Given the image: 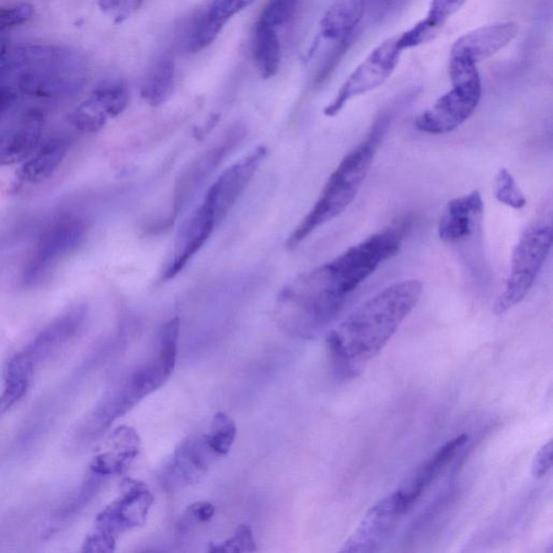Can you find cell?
Masks as SVG:
<instances>
[{"label": "cell", "instance_id": "cell-6", "mask_svg": "<svg viewBox=\"0 0 553 553\" xmlns=\"http://www.w3.org/2000/svg\"><path fill=\"white\" fill-rule=\"evenodd\" d=\"M552 240L550 223L534 224L523 232L513 249L511 272L494 305L497 316L511 311L528 295L549 256Z\"/></svg>", "mask_w": 553, "mask_h": 553}, {"label": "cell", "instance_id": "cell-26", "mask_svg": "<svg viewBox=\"0 0 553 553\" xmlns=\"http://www.w3.org/2000/svg\"><path fill=\"white\" fill-rule=\"evenodd\" d=\"M36 368V363L25 349L10 358L5 372L4 392L0 394V416L25 397Z\"/></svg>", "mask_w": 553, "mask_h": 553}, {"label": "cell", "instance_id": "cell-33", "mask_svg": "<svg viewBox=\"0 0 553 553\" xmlns=\"http://www.w3.org/2000/svg\"><path fill=\"white\" fill-rule=\"evenodd\" d=\"M210 552L240 553L257 551L256 540L252 530L247 524H241L236 530L234 536L223 543L211 544Z\"/></svg>", "mask_w": 553, "mask_h": 553}, {"label": "cell", "instance_id": "cell-30", "mask_svg": "<svg viewBox=\"0 0 553 553\" xmlns=\"http://www.w3.org/2000/svg\"><path fill=\"white\" fill-rule=\"evenodd\" d=\"M493 188H494L497 202L509 208L522 210L528 204L527 197L524 196L516 180L506 168H502L497 172Z\"/></svg>", "mask_w": 553, "mask_h": 553}, {"label": "cell", "instance_id": "cell-22", "mask_svg": "<svg viewBox=\"0 0 553 553\" xmlns=\"http://www.w3.org/2000/svg\"><path fill=\"white\" fill-rule=\"evenodd\" d=\"M80 70L65 68H26L22 74L20 89L26 95L45 99L68 96L76 94L84 81L78 76Z\"/></svg>", "mask_w": 553, "mask_h": 553}, {"label": "cell", "instance_id": "cell-4", "mask_svg": "<svg viewBox=\"0 0 553 553\" xmlns=\"http://www.w3.org/2000/svg\"><path fill=\"white\" fill-rule=\"evenodd\" d=\"M180 319L168 320L157 335V349L153 358L143 363L108 392L92 413L103 428L110 427L172 376L177 365Z\"/></svg>", "mask_w": 553, "mask_h": 553}, {"label": "cell", "instance_id": "cell-25", "mask_svg": "<svg viewBox=\"0 0 553 553\" xmlns=\"http://www.w3.org/2000/svg\"><path fill=\"white\" fill-rule=\"evenodd\" d=\"M69 149L67 138H51L38 146L29 159L24 161L20 172L22 180L37 184L46 181L61 166Z\"/></svg>", "mask_w": 553, "mask_h": 553}, {"label": "cell", "instance_id": "cell-18", "mask_svg": "<svg viewBox=\"0 0 553 553\" xmlns=\"http://www.w3.org/2000/svg\"><path fill=\"white\" fill-rule=\"evenodd\" d=\"M256 0H213L203 13L192 21L184 46L197 53L213 43L231 18L250 7Z\"/></svg>", "mask_w": 553, "mask_h": 553}, {"label": "cell", "instance_id": "cell-19", "mask_svg": "<svg viewBox=\"0 0 553 553\" xmlns=\"http://www.w3.org/2000/svg\"><path fill=\"white\" fill-rule=\"evenodd\" d=\"M88 316V309L78 305L69 309L49 323L41 332L25 347L36 366L50 359L63 347L72 341L80 333Z\"/></svg>", "mask_w": 553, "mask_h": 553}, {"label": "cell", "instance_id": "cell-16", "mask_svg": "<svg viewBox=\"0 0 553 553\" xmlns=\"http://www.w3.org/2000/svg\"><path fill=\"white\" fill-rule=\"evenodd\" d=\"M218 458L210 449L205 435L187 438L176 449L175 457L168 466L165 485L168 490H172L195 484Z\"/></svg>", "mask_w": 553, "mask_h": 553}, {"label": "cell", "instance_id": "cell-27", "mask_svg": "<svg viewBox=\"0 0 553 553\" xmlns=\"http://www.w3.org/2000/svg\"><path fill=\"white\" fill-rule=\"evenodd\" d=\"M176 86V62L171 54H162L145 75L141 96L150 106L159 107L170 99Z\"/></svg>", "mask_w": 553, "mask_h": 553}, {"label": "cell", "instance_id": "cell-21", "mask_svg": "<svg viewBox=\"0 0 553 553\" xmlns=\"http://www.w3.org/2000/svg\"><path fill=\"white\" fill-rule=\"evenodd\" d=\"M42 130V113L32 111L16 126L0 132V168L29 159L41 144Z\"/></svg>", "mask_w": 553, "mask_h": 553}, {"label": "cell", "instance_id": "cell-8", "mask_svg": "<svg viewBox=\"0 0 553 553\" xmlns=\"http://www.w3.org/2000/svg\"><path fill=\"white\" fill-rule=\"evenodd\" d=\"M403 52V49L399 46L398 35L379 43L346 79L333 101L324 108V115L327 117L339 115L347 103L354 97L366 95L381 86L397 68Z\"/></svg>", "mask_w": 553, "mask_h": 553}, {"label": "cell", "instance_id": "cell-14", "mask_svg": "<svg viewBox=\"0 0 553 553\" xmlns=\"http://www.w3.org/2000/svg\"><path fill=\"white\" fill-rule=\"evenodd\" d=\"M265 156L267 149L262 146L254 150L245 159L227 168L205 193L204 198L213 204L222 221L229 215L238 199L246 191Z\"/></svg>", "mask_w": 553, "mask_h": 553}, {"label": "cell", "instance_id": "cell-23", "mask_svg": "<svg viewBox=\"0 0 553 553\" xmlns=\"http://www.w3.org/2000/svg\"><path fill=\"white\" fill-rule=\"evenodd\" d=\"M111 451L97 455L90 465L95 476H113L124 473L138 457L141 441L137 431L121 427L113 433Z\"/></svg>", "mask_w": 553, "mask_h": 553}, {"label": "cell", "instance_id": "cell-1", "mask_svg": "<svg viewBox=\"0 0 553 553\" xmlns=\"http://www.w3.org/2000/svg\"><path fill=\"white\" fill-rule=\"evenodd\" d=\"M410 230V220L401 221L296 276L276 297V322L289 334L313 338L338 316L379 265L397 256Z\"/></svg>", "mask_w": 553, "mask_h": 553}, {"label": "cell", "instance_id": "cell-17", "mask_svg": "<svg viewBox=\"0 0 553 553\" xmlns=\"http://www.w3.org/2000/svg\"><path fill=\"white\" fill-rule=\"evenodd\" d=\"M516 22L505 21L481 26L459 37L451 49V58L475 64L485 61L507 47L518 36Z\"/></svg>", "mask_w": 553, "mask_h": 553}, {"label": "cell", "instance_id": "cell-31", "mask_svg": "<svg viewBox=\"0 0 553 553\" xmlns=\"http://www.w3.org/2000/svg\"><path fill=\"white\" fill-rule=\"evenodd\" d=\"M297 5L298 0H269L258 22L279 32L295 16Z\"/></svg>", "mask_w": 553, "mask_h": 553}, {"label": "cell", "instance_id": "cell-7", "mask_svg": "<svg viewBox=\"0 0 553 553\" xmlns=\"http://www.w3.org/2000/svg\"><path fill=\"white\" fill-rule=\"evenodd\" d=\"M154 495L143 482L126 479L121 496L108 505L96 518V530L86 538V552L115 550L119 535L141 527L153 505Z\"/></svg>", "mask_w": 553, "mask_h": 553}, {"label": "cell", "instance_id": "cell-13", "mask_svg": "<svg viewBox=\"0 0 553 553\" xmlns=\"http://www.w3.org/2000/svg\"><path fill=\"white\" fill-rule=\"evenodd\" d=\"M128 103L126 86L121 81H106L97 86L88 99L76 108L72 123L80 132H99L108 119L115 118L126 110Z\"/></svg>", "mask_w": 553, "mask_h": 553}, {"label": "cell", "instance_id": "cell-15", "mask_svg": "<svg viewBox=\"0 0 553 553\" xmlns=\"http://www.w3.org/2000/svg\"><path fill=\"white\" fill-rule=\"evenodd\" d=\"M484 215L485 202L479 191L454 198L439 222V238L448 246H458L480 229Z\"/></svg>", "mask_w": 553, "mask_h": 553}, {"label": "cell", "instance_id": "cell-35", "mask_svg": "<svg viewBox=\"0 0 553 553\" xmlns=\"http://www.w3.org/2000/svg\"><path fill=\"white\" fill-rule=\"evenodd\" d=\"M34 14V7L23 3L13 7H0V32L24 24Z\"/></svg>", "mask_w": 553, "mask_h": 553}, {"label": "cell", "instance_id": "cell-24", "mask_svg": "<svg viewBox=\"0 0 553 553\" xmlns=\"http://www.w3.org/2000/svg\"><path fill=\"white\" fill-rule=\"evenodd\" d=\"M365 0H340L320 21V38L346 43L365 14Z\"/></svg>", "mask_w": 553, "mask_h": 553}, {"label": "cell", "instance_id": "cell-38", "mask_svg": "<svg viewBox=\"0 0 553 553\" xmlns=\"http://www.w3.org/2000/svg\"><path fill=\"white\" fill-rule=\"evenodd\" d=\"M16 100L15 91L9 86L0 84V115L7 112Z\"/></svg>", "mask_w": 553, "mask_h": 553}, {"label": "cell", "instance_id": "cell-29", "mask_svg": "<svg viewBox=\"0 0 553 553\" xmlns=\"http://www.w3.org/2000/svg\"><path fill=\"white\" fill-rule=\"evenodd\" d=\"M237 436V426L234 420L224 412H219L214 416L207 437V442L219 458L229 454Z\"/></svg>", "mask_w": 553, "mask_h": 553}, {"label": "cell", "instance_id": "cell-5", "mask_svg": "<svg viewBox=\"0 0 553 553\" xmlns=\"http://www.w3.org/2000/svg\"><path fill=\"white\" fill-rule=\"evenodd\" d=\"M449 78L452 89L415 119L414 126L419 131L433 135L451 133L467 122L478 107L482 83L476 64L468 59H449Z\"/></svg>", "mask_w": 553, "mask_h": 553}, {"label": "cell", "instance_id": "cell-10", "mask_svg": "<svg viewBox=\"0 0 553 553\" xmlns=\"http://www.w3.org/2000/svg\"><path fill=\"white\" fill-rule=\"evenodd\" d=\"M408 509L400 500L397 493L382 498L366 513L361 522L345 541L340 552L370 553L376 552L387 543L390 536L398 527Z\"/></svg>", "mask_w": 553, "mask_h": 553}, {"label": "cell", "instance_id": "cell-12", "mask_svg": "<svg viewBox=\"0 0 553 553\" xmlns=\"http://www.w3.org/2000/svg\"><path fill=\"white\" fill-rule=\"evenodd\" d=\"M243 137H245L243 128L238 126L231 128L218 144L205 150L182 171L177 177L175 188V200H173L175 216L180 214L187 207L227 155L241 142Z\"/></svg>", "mask_w": 553, "mask_h": 553}, {"label": "cell", "instance_id": "cell-36", "mask_svg": "<svg viewBox=\"0 0 553 553\" xmlns=\"http://www.w3.org/2000/svg\"><path fill=\"white\" fill-rule=\"evenodd\" d=\"M552 467V440L545 443L543 447L539 449L538 454L533 459L532 464V475L534 478H543L549 473Z\"/></svg>", "mask_w": 553, "mask_h": 553}, {"label": "cell", "instance_id": "cell-11", "mask_svg": "<svg viewBox=\"0 0 553 553\" xmlns=\"http://www.w3.org/2000/svg\"><path fill=\"white\" fill-rule=\"evenodd\" d=\"M222 220L209 200L195 209L177 231L169 262L162 272V280H170L180 274L213 236Z\"/></svg>", "mask_w": 553, "mask_h": 553}, {"label": "cell", "instance_id": "cell-3", "mask_svg": "<svg viewBox=\"0 0 553 553\" xmlns=\"http://www.w3.org/2000/svg\"><path fill=\"white\" fill-rule=\"evenodd\" d=\"M389 123L388 115L378 117L366 139L341 159L325 183L316 204L293 231L286 242L287 248L301 245L314 231L338 218L354 202L371 170Z\"/></svg>", "mask_w": 553, "mask_h": 553}, {"label": "cell", "instance_id": "cell-37", "mask_svg": "<svg viewBox=\"0 0 553 553\" xmlns=\"http://www.w3.org/2000/svg\"><path fill=\"white\" fill-rule=\"evenodd\" d=\"M215 508L208 502H197L187 508L186 518L189 523H205L213 520Z\"/></svg>", "mask_w": 553, "mask_h": 553}, {"label": "cell", "instance_id": "cell-20", "mask_svg": "<svg viewBox=\"0 0 553 553\" xmlns=\"http://www.w3.org/2000/svg\"><path fill=\"white\" fill-rule=\"evenodd\" d=\"M467 441V435H459L443 444L440 449H437L435 454L431 455L430 458L419 466L405 479L403 484L394 491L408 511L414 506V503L420 500L422 493L438 478V476L442 473L446 466L451 462L455 455L459 452V449Z\"/></svg>", "mask_w": 553, "mask_h": 553}, {"label": "cell", "instance_id": "cell-2", "mask_svg": "<svg viewBox=\"0 0 553 553\" xmlns=\"http://www.w3.org/2000/svg\"><path fill=\"white\" fill-rule=\"evenodd\" d=\"M422 293L419 280L394 282L330 331L325 344L335 371L344 377L360 372L361 365L376 357L397 332L416 307Z\"/></svg>", "mask_w": 553, "mask_h": 553}, {"label": "cell", "instance_id": "cell-9", "mask_svg": "<svg viewBox=\"0 0 553 553\" xmlns=\"http://www.w3.org/2000/svg\"><path fill=\"white\" fill-rule=\"evenodd\" d=\"M85 221L64 215L48 227L27 263L23 281L27 286L40 284L65 258L77 250L85 240Z\"/></svg>", "mask_w": 553, "mask_h": 553}, {"label": "cell", "instance_id": "cell-34", "mask_svg": "<svg viewBox=\"0 0 553 553\" xmlns=\"http://www.w3.org/2000/svg\"><path fill=\"white\" fill-rule=\"evenodd\" d=\"M145 0H99L102 13L111 16L115 23H122L142 7Z\"/></svg>", "mask_w": 553, "mask_h": 553}, {"label": "cell", "instance_id": "cell-28", "mask_svg": "<svg viewBox=\"0 0 553 553\" xmlns=\"http://www.w3.org/2000/svg\"><path fill=\"white\" fill-rule=\"evenodd\" d=\"M252 52L259 74L264 79L273 78L280 68L281 43L278 31L257 22Z\"/></svg>", "mask_w": 553, "mask_h": 553}, {"label": "cell", "instance_id": "cell-39", "mask_svg": "<svg viewBox=\"0 0 553 553\" xmlns=\"http://www.w3.org/2000/svg\"><path fill=\"white\" fill-rule=\"evenodd\" d=\"M4 54H5V52H4L3 49H0V73H2L4 68H5Z\"/></svg>", "mask_w": 553, "mask_h": 553}, {"label": "cell", "instance_id": "cell-32", "mask_svg": "<svg viewBox=\"0 0 553 553\" xmlns=\"http://www.w3.org/2000/svg\"><path fill=\"white\" fill-rule=\"evenodd\" d=\"M468 0H431L430 10L422 23L430 29L433 34L438 35L447 22L462 9Z\"/></svg>", "mask_w": 553, "mask_h": 553}]
</instances>
